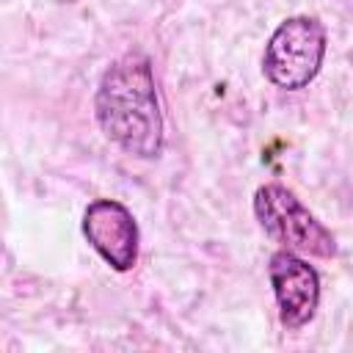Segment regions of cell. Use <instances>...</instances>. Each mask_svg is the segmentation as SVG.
<instances>
[{
    "mask_svg": "<svg viewBox=\"0 0 353 353\" xmlns=\"http://www.w3.org/2000/svg\"><path fill=\"white\" fill-rule=\"evenodd\" d=\"M94 113L105 138L127 154L152 160L163 152V113L152 61L143 52H124L102 72Z\"/></svg>",
    "mask_w": 353,
    "mask_h": 353,
    "instance_id": "1",
    "label": "cell"
},
{
    "mask_svg": "<svg viewBox=\"0 0 353 353\" xmlns=\"http://www.w3.org/2000/svg\"><path fill=\"white\" fill-rule=\"evenodd\" d=\"M254 215L265 234L295 254L336 256V237L279 182H268L254 193Z\"/></svg>",
    "mask_w": 353,
    "mask_h": 353,
    "instance_id": "3",
    "label": "cell"
},
{
    "mask_svg": "<svg viewBox=\"0 0 353 353\" xmlns=\"http://www.w3.org/2000/svg\"><path fill=\"white\" fill-rule=\"evenodd\" d=\"M325 58V28L320 19L298 14L284 19L265 44V77L284 91L306 88Z\"/></svg>",
    "mask_w": 353,
    "mask_h": 353,
    "instance_id": "2",
    "label": "cell"
},
{
    "mask_svg": "<svg viewBox=\"0 0 353 353\" xmlns=\"http://www.w3.org/2000/svg\"><path fill=\"white\" fill-rule=\"evenodd\" d=\"M268 279L276 295L279 320L287 328L306 325L320 303V273L295 251H276L268 262Z\"/></svg>",
    "mask_w": 353,
    "mask_h": 353,
    "instance_id": "5",
    "label": "cell"
},
{
    "mask_svg": "<svg viewBox=\"0 0 353 353\" xmlns=\"http://www.w3.org/2000/svg\"><path fill=\"white\" fill-rule=\"evenodd\" d=\"M83 234L91 248L119 273H127L138 262V223L135 215L116 199H97L85 207Z\"/></svg>",
    "mask_w": 353,
    "mask_h": 353,
    "instance_id": "4",
    "label": "cell"
}]
</instances>
